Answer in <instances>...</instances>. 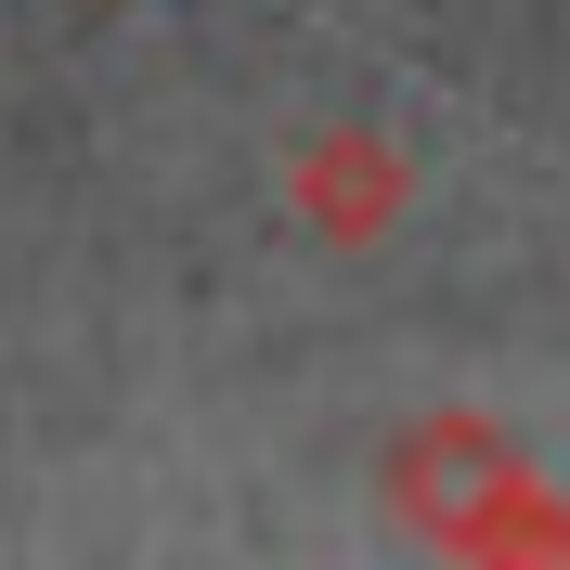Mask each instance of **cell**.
Listing matches in <instances>:
<instances>
[{
    "instance_id": "2",
    "label": "cell",
    "mask_w": 570,
    "mask_h": 570,
    "mask_svg": "<svg viewBox=\"0 0 570 570\" xmlns=\"http://www.w3.org/2000/svg\"><path fill=\"white\" fill-rule=\"evenodd\" d=\"M402 208H415V156L390 130H363V117H324V130L285 142V220L312 234V247H390Z\"/></svg>"
},
{
    "instance_id": "1",
    "label": "cell",
    "mask_w": 570,
    "mask_h": 570,
    "mask_svg": "<svg viewBox=\"0 0 570 570\" xmlns=\"http://www.w3.org/2000/svg\"><path fill=\"white\" fill-rule=\"evenodd\" d=\"M376 493H390V519L415 544H441V558H570V493L505 441L493 415H466V402L390 428Z\"/></svg>"
}]
</instances>
